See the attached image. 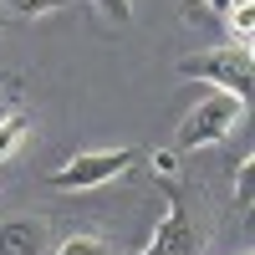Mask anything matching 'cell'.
I'll return each mask as SVG.
<instances>
[{
	"mask_svg": "<svg viewBox=\"0 0 255 255\" xmlns=\"http://www.w3.org/2000/svg\"><path fill=\"white\" fill-rule=\"evenodd\" d=\"M10 10H20V15H51V10H61V5H72V0H5Z\"/></svg>",
	"mask_w": 255,
	"mask_h": 255,
	"instance_id": "9",
	"label": "cell"
},
{
	"mask_svg": "<svg viewBox=\"0 0 255 255\" xmlns=\"http://www.w3.org/2000/svg\"><path fill=\"white\" fill-rule=\"evenodd\" d=\"M56 255H108V245H102L97 235H72V240H61Z\"/></svg>",
	"mask_w": 255,
	"mask_h": 255,
	"instance_id": "8",
	"label": "cell"
},
{
	"mask_svg": "<svg viewBox=\"0 0 255 255\" xmlns=\"http://www.w3.org/2000/svg\"><path fill=\"white\" fill-rule=\"evenodd\" d=\"M0 118H5V113H0Z\"/></svg>",
	"mask_w": 255,
	"mask_h": 255,
	"instance_id": "15",
	"label": "cell"
},
{
	"mask_svg": "<svg viewBox=\"0 0 255 255\" xmlns=\"http://www.w3.org/2000/svg\"><path fill=\"white\" fill-rule=\"evenodd\" d=\"M20 138H26V118H20V113H5V118H0V163L20 148Z\"/></svg>",
	"mask_w": 255,
	"mask_h": 255,
	"instance_id": "7",
	"label": "cell"
},
{
	"mask_svg": "<svg viewBox=\"0 0 255 255\" xmlns=\"http://www.w3.org/2000/svg\"><path fill=\"white\" fill-rule=\"evenodd\" d=\"M46 245V230L36 220H5L0 225V255H41Z\"/></svg>",
	"mask_w": 255,
	"mask_h": 255,
	"instance_id": "5",
	"label": "cell"
},
{
	"mask_svg": "<svg viewBox=\"0 0 255 255\" xmlns=\"http://www.w3.org/2000/svg\"><path fill=\"white\" fill-rule=\"evenodd\" d=\"M255 158H240V184H235V204H240V215H250V194H255V189H250V174H255V168H250Z\"/></svg>",
	"mask_w": 255,
	"mask_h": 255,
	"instance_id": "10",
	"label": "cell"
},
{
	"mask_svg": "<svg viewBox=\"0 0 255 255\" xmlns=\"http://www.w3.org/2000/svg\"><path fill=\"white\" fill-rule=\"evenodd\" d=\"M240 118H245V102L240 97H230V92L204 97L199 108L179 123V148H209V143H220V138L235 133Z\"/></svg>",
	"mask_w": 255,
	"mask_h": 255,
	"instance_id": "2",
	"label": "cell"
},
{
	"mask_svg": "<svg viewBox=\"0 0 255 255\" xmlns=\"http://www.w3.org/2000/svg\"><path fill=\"white\" fill-rule=\"evenodd\" d=\"M204 5H209V10H215L220 20H225V15H230V5H235V0H204Z\"/></svg>",
	"mask_w": 255,
	"mask_h": 255,
	"instance_id": "13",
	"label": "cell"
},
{
	"mask_svg": "<svg viewBox=\"0 0 255 255\" xmlns=\"http://www.w3.org/2000/svg\"><path fill=\"white\" fill-rule=\"evenodd\" d=\"M240 255H250V250H240Z\"/></svg>",
	"mask_w": 255,
	"mask_h": 255,
	"instance_id": "14",
	"label": "cell"
},
{
	"mask_svg": "<svg viewBox=\"0 0 255 255\" xmlns=\"http://www.w3.org/2000/svg\"><path fill=\"white\" fill-rule=\"evenodd\" d=\"M97 10L108 20H118V26H128V20H133V0H97Z\"/></svg>",
	"mask_w": 255,
	"mask_h": 255,
	"instance_id": "11",
	"label": "cell"
},
{
	"mask_svg": "<svg viewBox=\"0 0 255 255\" xmlns=\"http://www.w3.org/2000/svg\"><path fill=\"white\" fill-rule=\"evenodd\" d=\"M184 77H199V82H215L220 92L250 102V77H255V61H250V46H209V51H194L179 61Z\"/></svg>",
	"mask_w": 255,
	"mask_h": 255,
	"instance_id": "1",
	"label": "cell"
},
{
	"mask_svg": "<svg viewBox=\"0 0 255 255\" xmlns=\"http://www.w3.org/2000/svg\"><path fill=\"white\" fill-rule=\"evenodd\" d=\"M153 174L174 184V179H179V153H168V148H158V153H153Z\"/></svg>",
	"mask_w": 255,
	"mask_h": 255,
	"instance_id": "12",
	"label": "cell"
},
{
	"mask_svg": "<svg viewBox=\"0 0 255 255\" xmlns=\"http://www.w3.org/2000/svg\"><path fill=\"white\" fill-rule=\"evenodd\" d=\"M138 153L133 148H97V153H77L67 168L51 174V189H97V184H113Z\"/></svg>",
	"mask_w": 255,
	"mask_h": 255,
	"instance_id": "3",
	"label": "cell"
},
{
	"mask_svg": "<svg viewBox=\"0 0 255 255\" xmlns=\"http://www.w3.org/2000/svg\"><path fill=\"white\" fill-rule=\"evenodd\" d=\"M225 20H230V31L240 36V46H250V36H255V0H235Z\"/></svg>",
	"mask_w": 255,
	"mask_h": 255,
	"instance_id": "6",
	"label": "cell"
},
{
	"mask_svg": "<svg viewBox=\"0 0 255 255\" xmlns=\"http://www.w3.org/2000/svg\"><path fill=\"white\" fill-rule=\"evenodd\" d=\"M133 255H199V230H194L179 194H168V209L153 225V235H148V250H133Z\"/></svg>",
	"mask_w": 255,
	"mask_h": 255,
	"instance_id": "4",
	"label": "cell"
}]
</instances>
